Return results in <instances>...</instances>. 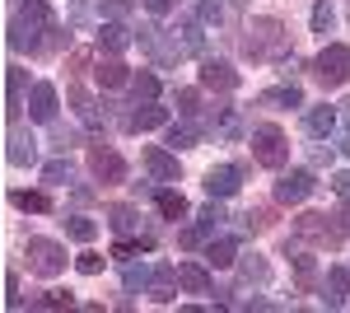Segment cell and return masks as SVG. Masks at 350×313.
<instances>
[{"mask_svg":"<svg viewBox=\"0 0 350 313\" xmlns=\"http://www.w3.org/2000/svg\"><path fill=\"white\" fill-rule=\"evenodd\" d=\"M5 42L28 56H52L70 42V24H56L47 0H19V10L10 14V28H5Z\"/></svg>","mask_w":350,"mask_h":313,"instance_id":"1","label":"cell"},{"mask_svg":"<svg viewBox=\"0 0 350 313\" xmlns=\"http://www.w3.org/2000/svg\"><path fill=\"white\" fill-rule=\"evenodd\" d=\"M243 33H247L243 38V56H252V61H280V56L290 52V33H285L280 19H271V14H257Z\"/></svg>","mask_w":350,"mask_h":313,"instance_id":"2","label":"cell"},{"mask_svg":"<svg viewBox=\"0 0 350 313\" xmlns=\"http://www.w3.org/2000/svg\"><path fill=\"white\" fill-rule=\"evenodd\" d=\"M295 234L304 243H313V248H341L346 243V225H341V215H323V210H304L295 220Z\"/></svg>","mask_w":350,"mask_h":313,"instance_id":"3","label":"cell"},{"mask_svg":"<svg viewBox=\"0 0 350 313\" xmlns=\"http://www.w3.org/2000/svg\"><path fill=\"white\" fill-rule=\"evenodd\" d=\"M247 150H252V164H262V168H285L290 164V140H285V131L271 127V122L247 131Z\"/></svg>","mask_w":350,"mask_h":313,"instance_id":"4","label":"cell"},{"mask_svg":"<svg viewBox=\"0 0 350 313\" xmlns=\"http://www.w3.org/2000/svg\"><path fill=\"white\" fill-rule=\"evenodd\" d=\"M313 79H318L323 89H341V84H350V47L346 42H327L323 52L313 56Z\"/></svg>","mask_w":350,"mask_h":313,"instance_id":"5","label":"cell"},{"mask_svg":"<svg viewBox=\"0 0 350 313\" xmlns=\"http://www.w3.org/2000/svg\"><path fill=\"white\" fill-rule=\"evenodd\" d=\"M89 173L103 187H117V183H126V159L117 155L103 136H94V140H89Z\"/></svg>","mask_w":350,"mask_h":313,"instance_id":"6","label":"cell"},{"mask_svg":"<svg viewBox=\"0 0 350 313\" xmlns=\"http://www.w3.org/2000/svg\"><path fill=\"white\" fill-rule=\"evenodd\" d=\"M24 258H28V271L33 276H42V281H52L66 271V248L56 243V238H28L24 243Z\"/></svg>","mask_w":350,"mask_h":313,"instance_id":"7","label":"cell"},{"mask_svg":"<svg viewBox=\"0 0 350 313\" xmlns=\"http://www.w3.org/2000/svg\"><path fill=\"white\" fill-rule=\"evenodd\" d=\"M140 47L154 56L159 66H173V61H183V42H178V33H168V28L159 24H140Z\"/></svg>","mask_w":350,"mask_h":313,"instance_id":"8","label":"cell"},{"mask_svg":"<svg viewBox=\"0 0 350 313\" xmlns=\"http://www.w3.org/2000/svg\"><path fill=\"white\" fill-rule=\"evenodd\" d=\"M313 173H308V168H290V173H280V178H275V201H280V206H299V201H308V197H313Z\"/></svg>","mask_w":350,"mask_h":313,"instance_id":"9","label":"cell"},{"mask_svg":"<svg viewBox=\"0 0 350 313\" xmlns=\"http://www.w3.org/2000/svg\"><path fill=\"white\" fill-rule=\"evenodd\" d=\"M201 187H206V197H219V201H224V197H234L243 187V168L239 164H211L206 178H201Z\"/></svg>","mask_w":350,"mask_h":313,"instance_id":"10","label":"cell"},{"mask_svg":"<svg viewBox=\"0 0 350 313\" xmlns=\"http://www.w3.org/2000/svg\"><path fill=\"white\" fill-rule=\"evenodd\" d=\"M285 258L295 262L299 290H304V295H308V290L318 286V258H313V253H308V248H304V238H299V234H295V243H290V238H285Z\"/></svg>","mask_w":350,"mask_h":313,"instance_id":"11","label":"cell"},{"mask_svg":"<svg viewBox=\"0 0 350 313\" xmlns=\"http://www.w3.org/2000/svg\"><path fill=\"white\" fill-rule=\"evenodd\" d=\"M24 89L28 84V71L24 66H5V117H10V127L19 122V112H24Z\"/></svg>","mask_w":350,"mask_h":313,"instance_id":"12","label":"cell"},{"mask_svg":"<svg viewBox=\"0 0 350 313\" xmlns=\"http://www.w3.org/2000/svg\"><path fill=\"white\" fill-rule=\"evenodd\" d=\"M163 122H168V108H159L154 99H135V108L122 117L126 131H159Z\"/></svg>","mask_w":350,"mask_h":313,"instance_id":"13","label":"cell"},{"mask_svg":"<svg viewBox=\"0 0 350 313\" xmlns=\"http://www.w3.org/2000/svg\"><path fill=\"white\" fill-rule=\"evenodd\" d=\"M56 84H47V79H38L33 89H28V117L33 122H42V127H52L56 122Z\"/></svg>","mask_w":350,"mask_h":313,"instance_id":"14","label":"cell"},{"mask_svg":"<svg viewBox=\"0 0 350 313\" xmlns=\"http://www.w3.org/2000/svg\"><path fill=\"white\" fill-rule=\"evenodd\" d=\"M145 173L154 183H178V150H163V145H145Z\"/></svg>","mask_w":350,"mask_h":313,"instance_id":"15","label":"cell"},{"mask_svg":"<svg viewBox=\"0 0 350 313\" xmlns=\"http://www.w3.org/2000/svg\"><path fill=\"white\" fill-rule=\"evenodd\" d=\"M201 89L229 94V89H239V71H234L229 61H219V56H206V61H201Z\"/></svg>","mask_w":350,"mask_h":313,"instance_id":"16","label":"cell"},{"mask_svg":"<svg viewBox=\"0 0 350 313\" xmlns=\"http://www.w3.org/2000/svg\"><path fill=\"white\" fill-rule=\"evenodd\" d=\"M5 159H10L14 168H28V164L38 159V140H33V131L10 127V140H5Z\"/></svg>","mask_w":350,"mask_h":313,"instance_id":"17","label":"cell"},{"mask_svg":"<svg viewBox=\"0 0 350 313\" xmlns=\"http://www.w3.org/2000/svg\"><path fill=\"white\" fill-rule=\"evenodd\" d=\"M178 286H183V281H178V266H163V262H159V266L150 271V286H145V295H150L154 304H173Z\"/></svg>","mask_w":350,"mask_h":313,"instance_id":"18","label":"cell"},{"mask_svg":"<svg viewBox=\"0 0 350 313\" xmlns=\"http://www.w3.org/2000/svg\"><path fill=\"white\" fill-rule=\"evenodd\" d=\"M346 299H350V266H327L323 304L327 309H346Z\"/></svg>","mask_w":350,"mask_h":313,"instance_id":"19","label":"cell"},{"mask_svg":"<svg viewBox=\"0 0 350 313\" xmlns=\"http://www.w3.org/2000/svg\"><path fill=\"white\" fill-rule=\"evenodd\" d=\"M336 122H341V112H336L332 103H323V108H308V112H304V131H308L313 140H327V136L336 131Z\"/></svg>","mask_w":350,"mask_h":313,"instance_id":"20","label":"cell"},{"mask_svg":"<svg viewBox=\"0 0 350 313\" xmlns=\"http://www.w3.org/2000/svg\"><path fill=\"white\" fill-rule=\"evenodd\" d=\"M135 38H131V28L122 24V19H108V24H98V52H126Z\"/></svg>","mask_w":350,"mask_h":313,"instance_id":"21","label":"cell"},{"mask_svg":"<svg viewBox=\"0 0 350 313\" xmlns=\"http://www.w3.org/2000/svg\"><path fill=\"white\" fill-rule=\"evenodd\" d=\"M201 28H206V24H201L196 14H187V19H178V28H173L187 56H206V33H201Z\"/></svg>","mask_w":350,"mask_h":313,"instance_id":"22","label":"cell"},{"mask_svg":"<svg viewBox=\"0 0 350 313\" xmlns=\"http://www.w3.org/2000/svg\"><path fill=\"white\" fill-rule=\"evenodd\" d=\"M154 210H159L163 220H187V197L183 192H173V187H154Z\"/></svg>","mask_w":350,"mask_h":313,"instance_id":"23","label":"cell"},{"mask_svg":"<svg viewBox=\"0 0 350 313\" xmlns=\"http://www.w3.org/2000/svg\"><path fill=\"white\" fill-rule=\"evenodd\" d=\"M239 276L247 286H271V262L262 253H239Z\"/></svg>","mask_w":350,"mask_h":313,"instance_id":"24","label":"cell"},{"mask_svg":"<svg viewBox=\"0 0 350 313\" xmlns=\"http://www.w3.org/2000/svg\"><path fill=\"white\" fill-rule=\"evenodd\" d=\"M257 103H262V108H304V89H299L295 79H285V84L267 89V94H262Z\"/></svg>","mask_w":350,"mask_h":313,"instance_id":"25","label":"cell"},{"mask_svg":"<svg viewBox=\"0 0 350 313\" xmlns=\"http://www.w3.org/2000/svg\"><path fill=\"white\" fill-rule=\"evenodd\" d=\"M178 281L187 295H211V271L201 262H178Z\"/></svg>","mask_w":350,"mask_h":313,"instance_id":"26","label":"cell"},{"mask_svg":"<svg viewBox=\"0 0 350 313\" xmlns=\"http://www.w3.org/2000/svg\"><path fill=\"white\" fill-rule=\"evenodd\" d=\"M70 103H75V112H80V122H84L89 131H98V127H103V108L94 103V99L84 94L80 84H70Z\"/></svg>","mask_w":350,"mask_h":313,"instance_id":"27","label":"cell"},{"mask_svg":"<svg viewBox=\"0 0 350 313\" xmlns=\"http://www.w3.org/2000/svg\"><path fill=\"white\" fill-rule=\"evenodd\" d=\"M206 266H215V271L239 266V238H215V243L206 248Z\"/></svg>","mask_w":350,"mask_h":313,"instance_id":"28","label":"cell"},{"mask_svg":"<svg viewBox=\"0 0 350 313\" xmlns=\"http://www.w3.org/2000/svg\"><path fill=\"white\" fill-rule=\"evenodd\" d=\"M10 206L28 210V215H47V210H52V197H47V192H28V187H14V192H10Z\"/></svg>","mask_w":350,"mask_h":313,"instance_id":"29","label":"cell"},{"mask_svg":"<svg viewBox=\"0 0 350 313\" xmlns=\"http://www.w3.org/2000/svg\"><path fill=\"white\" fill-rule=\"evenodd\" d=\"M94 75H98V84H103V89H122V84H131V66H122L117 56H108Z\"/></svg>","mask_w":350,"mask_h":313,"instance_id":"30","label":"cell"},{"mask_svg":"<svg viewBox=\"0 0 350 313\" xmlns=\"http://www.w3.org/2000/svg\"><path fill=\"white\" fill-rule=\"evenodd\" d=\"M108 225H112V229H117L122 238H126V234H135V229H140V210H135V206H122V201H117V206H108Z\"/></svg>","mask_w":350,"mask_h":313,"instance_id":"31","label":"cell"},{"mask_svg":"<svg viewBox=\"0 0 350 313\" xmlns=\"http://www.w3.org/2000/svg\"><path fill=\"white\" fill-rule=\"evenodd\" d=\"M173 103H178V112H183L187 122L201 127V89H178V94H173ZM201 131H206V127H201Z\"/></svg>","mask_w":350,"mask_h":313,"instance_id":"32","label":"cell"},{"mask_svg":"<svg viewBox=\"0 0 350 313\" xmlns=\"http://www.w3.org/2000/svg\"><path fill=\"white\" fill-rule=\"evenodd\" d=\"M191 14L206 28H219L224 24V0H191Z\"/></svg>","mask_w":350,"mask_h":313,"instance_id":"33","label":"cell"},{"mask_svg":"<svg viewBox=\"0 0 350 313\" xmlns=\"http://www.w3.org/2000/svg\"><path fill=\"white\" fill-rule=\"evenodd\" d=\"M42 183H52V187H66V183H75V164L61 155V159H52L47 168H42Z\"/></svg>","mask_w":350,"mask_h":313,"instance_id":"34","label":"cell"},{"mask_svg":"<svg viewBox=\"0 0 350 313\" xmlns=\"http://www.w3.org/2000/svg\"><path fill=\"white\" fill-rule=\"evenodd\" d=\"M201 140V127L196 122H183V127H168V140L163 145H173V150H191Z\"/></svg>","mask_w":350,"mask_h":313,"instance_id":"35","label":"cell"},{"mask_svg":"<svg viewBox=\"0 0 350 313\" xmlns=\"http://www.w3.org/2000/svg\"><path fill=\"white\" fill-rule=\"evenodd\" d=\"M66 234L75 238V243H94V234H98V225H94L89 215H66Z\"/></svg>","mask_w":350,"mask_h":313,"instance_id":"36","label":"cell"},{"mask_svg":"<svg viewBox=\"0 0 350 313\" xmlns=\"http://www.w3.org/2000/svg\"><path fill=\"white\" fill-rule=\"evenodd\" d=\"M150 248H154V238H140V243H135V238H122V243L112 248V258L117 262H135L140 253H150Z\"/></svg>","mask_w":350,"mask_h":313,"instance_id":"37","label":"cell"},{"mask_svg":"<svg viewBox=\"0 0 350 313\" xmlns=\"http://www.w3.org/2000/svg\"><path fill=\"white\" fill-rule=\"evenodd\" d=\"M33 309H75V295L70 290H47L33 299Z\"/></svg>","mask_w":350,"mask_h":313,"instance_id":"38","label":"cell"},{"mask_svg":"<svg viewBox=\"0 0 350 313\" xmlns=\"http://www.w3.org/2000/svg\"><path fill=\"white\" fill-rule=\"evenodd\" d=\"M131 94H135V99H154V94H159V75L135 71V75H131Z\"/></svg>","mask_w":350,"mask_h":313,"instance_id":"39","label":"cell"},{"mask_svg":"<svg viewBox=\"0 0 350 313\" xmlns=\"http://www.w3.org/2000/svg\"><path fill=\"white\" fill-rule=\"evenodd\" d=\"M75 145H80V131L52 122V150H56V155H66V150H75Z\"/></svg>","mask_w":350,"mask_h":313,"instance_id":"40","label":"cell"},{"mask_svg":"<svg viewBox=\"0 0 350 313\" xmlns=\"http://www.w3.org/2000/svg\"><path fill=\"white\" fill-rule=\"evenodd\" d=\"M196 220H201V229H206V234H215V229L224 225V220H229V215H224V206H219V197H211V206L201 210Z\"/></svg>","mask_w":350,"mask_h":313,"instance_id":"41","label":"cell"},{"mask_svg":"<svg viewBox=\"0 0 350 313\" xmlns=\"http://www.w3.org/2000/svg\"><path fill=\"white\" fill-rule=\"evenodd\" d=\"M122 286L131 290V295H135V290H145V286H150V266H135V262H126V271H122Z\"/></svg>","mask_w":350,"mask_h":313,"instance_id":"42","label":"cell"},{"mask_svg":"<svg viewBox=\"0 0 350 313\" xmlns=\"http://www.w3.org/2000/svg\"><path fill=\"white\" fill-rule=\"evenodd\" d=\"M332 28H336V10L327 0H318L313 5V33H332Z\"/></svg>","mask_w":350,"mask_h":313,"instance_id":"43","label":"cell"},{"mask_svg":"<svg viewBox=\"0 0 350 313\" xmlns=\"http://www.w3.org/2000/svg\"><path fill=\"white\" fill-rule=\"evenodd\" d=\"M243 229H247V234H262V229H271V210H267V206H252L247 215H243Z\"/></svg>","mask_w":350,"mask_h":313,"instance_id":"44","label":"cell"},{"mask_svg":"<svg viewBox=\"0 0 350 313\" xmlns=\"http://www.w3.org/2000/svg\"><path fill=\"white\" fill-rule=\"evenodd\" d=\"M89 19H94V5H89V0H75V5H70V28H84Z\"/></svg>","mask_w":350,"mask_h":313,"instance_id":"45","label":"cell"},{"mask_svg":"<svg viewBox=\"0 0 350 313\" xmlns=\"http://www.w3.org/2000/svg\"><path fill=\"white\" fill-rule=\"evenodd\" d=\"M75 266H80L84 276H98V271H103V253H80V258H75Z\"/></svg>","mask_w":350,"mask_h":313,"instance_id":"46","label":"cell"},{"mask_svg":"<svg viewBox=\"0 0 350 313\" xmlns=\"http://www.w3.org/2000/svg\"><path fill=\"white\" fill-rule=\"evenodd\" d=\"M5 304H10V309H19V304H24V295H19V276H14V271L5 276Z\"/></svg>","mask_w":350,"mask_h":313,"instance_id":"47","label":"cell"},{"mask_svg":"<svg viewBox=\"0 0 350 313\" xmlns=\"http://www.w3.org/2000/svg\"><path fill=\"white\" fill-rule=\"evenodd\" d=\"M206 229H201V225H191V229H183V234H178V243H183V248H201V243H206Z\"/></svg>","mask_w":350,"mask_h":313,"instance_id":"48","label":"cell"},{"mask_svg":"<svg viewBox=\"0 0 350 313\" xmlns=\"http://www.w3.org/2000/svg\"><path fill=\"white\" fill-rule=\"evenodd\" d=\"M103 14L108 19H126L131 14V0H103Z\"/></svg>","mask_w":350,"mask_h":313,"instance_id":"49","label":"cell"},{"mask_svg":"<svg viewBox=\"0 0 350 313\" xmlns=\"http://www.w3.org/2000/svg\"><path fill=\"white\" fill-rule=\"evenodd\" d=\"M145 10H150L154 19H163V14H173V10H178V0H145Z\"/></svg>","mask_w":350,"mask_h":313,"instance_id":"50","label":"cell"},{"mask_svg":"<svg viewBox=\"0 0 350 313\" xmlns=\"http://www.w3.org/2000/svg\"><path fill=\"white\" fill-rule=\"evenodd\" d=\"M332 159H336L332 145H313V164H327V168H332Z\"/></svg>","mask_w":350,"mask_h":313,"instance_id":"51","label":"cell"},{"mask_svg":"<svg viewBox=\"0 0 350 313\" xmlns=\"http://www.w3.org/2000/svg\"><path fill=\"white\" fill-rule=\"evenodd\" d=\"M84 66H89V52H70V75H84Z\"/></svg>","mask_w":350,"mask_h":313,"instance_id":"52","label":"cell"},{"mask_svg":"<svg viewBox=\"0 0 350 313\" xmlns=\"http://www.w3.org/2000/svg\"><path fill=\"white\" fill-rule=\"evenodd\" d=\"M332 187H336L341 197H350V173H332Z\"/></svg>","mask_w":350,"mask_h":313,"instance_id":"53","label":"cell"},{"mask_svg":"<svg viewBox=\"0 0 350 313\" xmlns=\"http://www.w3.org/2000/svg\"><path fill=\"white\" fill-rule=\"evenodd\" d=\"M336 150H341V155L350 159V131H346V136H341V140H336Z\"/></svg>","mask_w":350,"mask_h":313,"instance_id":"54","label":"cell"},{"mask_svg":"<svg viewBox=\"0 0 350 313\" xmlns=\"http://www.w3.org/2000/svg\"><path fill=\"white\" fill-rule=\"evenodd\" d=\"M336 112H341V122H346V127H350V99H346V103H341V108H336Z\"/></svg>","mask_w":350,"mask_h":313,"instance_id":"55","label":"cell"},{"mask_svg":"<svg viewBox=\"0 0 350 313\" xmlns=\"http://www.w3.org/2000/svg\"><path fill=\"white\" fill-rule=\"evenodd\" d=\"M341 225L350 229V197H346V206H341Z\"/></svg>","mask_w":350,"mask_h":313,"instance_id":"56","label":"cell"},{"mask_svg":"<svg viewBox=\"0 0 350 313\" xmlns=\"http://www.w3.org/2000/svg\"><path fill=\"white\" fill-rule=\"evenodd\" d=\"M229 5H243V0H229Z\"/></svg>","mask_w":350,"mask_h":313,"instance_id":"57","label":"cell"}]
</instances>
